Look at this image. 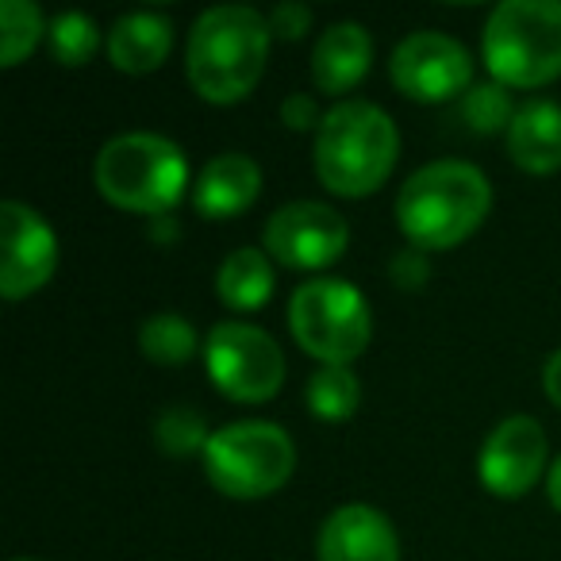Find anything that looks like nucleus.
Segmentation results:
<instances>
[{
	"label": "nucleus",
	"instance_id": "f257e3e1",
	"mask_svg": "<svg viewBox=\"0 0 561 561\" xmlns=\"http://www.w3.org/2000/svg\"><path fill=\"white\" fill-rule=\"evenodd\" d=\"M270 20L247 4L208 9L188 32V85L208 104H239L254 93L270 55Z\"/></svg>",
	"mask_w": 561,
	"mask_h": 561
},
{
	"label": "nucleus",
	"instance_id": "f03ea898",
	"mask_svg": "<svg viewBox=\"0 0 561 561\" xmlns=\"http://www.w3.org/2000/svg\"><path fill=\"white\" fill-rule=\"evenodd\" d=\"M492 185L469 162H431L404 181L397 196V224L415 250H450L484 224Z\"/></svg>",
	"mask_w": 561,
	"mask_h": 561
},
{
	"label": "nucleus",
	"instance_id": "7ed1b4c3",
	"mask_svg": "<svg viewBox=\"0 0 561 561\" xmlns=\"http://www.w3.org/2000/svg\"><path fill=\"white\" fill-rule=\"evenodd\" d=\"M400 158V131L369 101H343L316 131V173L339 196H369L389 181Z\"/></svg>",
	"mask_w": 561,
	"mask_h": 561
},
{
	"label": "nucleus",
	"instance_id": "20e7f679",
	"mask_svg": "<svg viewBox=\"0 0 561 561\" xmlns=\"http://www.w3.org/2000/svg\"><path fill=\"white\" fill-rule=\"evenodd\" d=\"M93 181L108 204L158 219L185 196L188 162L178 142L150 131H131L104 142L93 165Z\"/></svg>",
	"mask_w": 561,
	"mask_h": 561
},
{
	"label": "nucleus",
	"instance_id": "39448f33",
	"mask_svg": "<svg viewBox=\"0 0 561 561\" xmlns=\"http://www.w3.org/2000/svg\"><path fill=\"white\" fill-rule=\"evenodd\" d=\"M481 55L500 85L538 89L561 73L558 0H504L484 24Z\"/></svg>",
	"mask_w": 561,
	"mask_h": 561
},
{
	"label": "nucleus",
	"instance_id": "423d86ee",
	"mask_svg": "<svg viewBox=\"0 0 561 561\" xmlns=\"http://www.w3.org/2000/svg\"><path fill=\"white\" fill-rule=\"evenodd\" d=\"M293 466H297V446L277 423H227L204 446V473L231 500L270 496L289 481Z\"/></svg>",
	"mask_w": 561,
	"mask_h": 561
},
{
	"label": "nucleus",
	"instance_id": "0eeeda50",
	"mask_svg": "<svg viewBox=\"0 0 561 561\" xmlns=\"http://www.w3.org/2000/svg\"><path fill=\"white\" fill-rule=\"evenodd\" d=\"M289 328L300 351L323 366H351L362 358L374 335L369 305L351 280L312 277L289 300Z\"/></svg>",
	"mask_w": 561,
	"mask_h": 561
},
{
	"label": "nucleus",
	"instance_id": "6e6552de",
	"mask_svg": "<svg viewBox=\"0 0 561 561\" xmlns=\"http://www.w3.org/2000/svg\"><path fill=\"white\" fill-rule=\"evenodd\" d=\"M208 377L234 404H265L285 381V354L277 339L250 323H216L204 339Z\"/></svg>",
	"mask_w": 561,
	"mask_h": 561
},
{
	"label": "nucleus",
	"instance_id": "1a4fd4ad",
	"mask_svg": "<svg viewBox=\"0 0 561 561\" xmlns=\"http://www.w3.org/2000/svg\"><path fill=\"white\" fill-rule=\"evenodd\" d=\"M265 254L277 257L289 270H323L339 262L351 242V227L331 204L320 201H297L273 211L262 231Z\"/></svg>",
	"mask_w": 561,
	"mask_h": 561
},
{
	"label": "nucleus",
	"instance_id": "9d476101",
	"mask_svg": "<svg viewBox=\"0 0 561 561\" xmlns=\"http://www.w3.org/2000/svg\"><path fill=\"white\" fill-rule=\"evenodd\" d=\"M389 73L404 96L420 104L454 101L473 81V58L458 39L438 32H415L392 50Z\"/></svg>",
	"mask_w": 561,
	"mask_h": 561
},
{
	"label": "nucleus",
	"instance_id": "9b49d317",
	"mask_svg": "<svg viewBox=\"0 0 561 561\" xmlns=\"http://www.w3.org/2000/svg\"><path fill=\"white\" fill-rule=\"evenodd\" d=\"M4 227V265H0V293L9 300H24L39 293L58 265V239L50 224L35 208L20 201L0 204Z\"/></svg>",
	"mask_w": 561,
	"mask_h": 561
},
{
	"label": "nucleus",
	"instance_id": "f8f14e48",
	"mask_svg": "<svg viewBox=\"0 0 561 561\" xmlns=\"http://www.w3.org/2000/svg\"><path fill=\"white\" fill-rule=\"evenodd\" d=\"M546 466V431L530 415L504 420L481 446V484L500 500H519L535 489Z\"/></svg>",
	"mask_w": 561,
	"mask_h": 561
},
{
	"label": "nucleus",
	"instance_id": "ddd939ff",
	"mask_svg": "<svg viewBox=\"0 0 561 561\" xmlns=\"http://www.w3.org/2000/svg\"><path fill=\"white\" fill-rule=\"evenodd\" d=\"M320 561H400V538L377 507L346 504L320 527Z\"/></svg>",
	"mask_w": 561,
	"mask_h": 561
},
{
	"label": "nucleus",
	"instance_id": "4468645a",
	"mask_svg": "<svg viewBox=\"0 0 561 561\" xmlns=\"http://www.w3.org/2000/svg\"><path fill=\"white\" fill-rule=\"evenodd\" d=\"M262 193V170L247 154H219L204 165L193 185V208L204 219H231L247 211Z\"/></svg>",
	"mask_w": 561,
	"mask_h": 561
},
{
	"label": "nucleus",
	"instance_id": "2eb2a0df",
	"mask_svg": "<svg viewBox=\"0 0 561 561\" xmlns=\"http://www.w3.org/2000/svg\"><path fill=\"white\" fill-rule=\"evenodd\" d=\"M374 66V39L362 24H335L312 50V78L320 93H351Z\"/></svg>",
	"mask_w": 561,
	"mask_h": 561
},
{
	"label": "nucleus",
	"instance_id": "dca6fc26",
	"mask_svg": "<svg viewBox=\"0 0 561 561\" xmlns=\"http://www.w3.org/2000/svg\"><path fill=\"white\" fill-rule=\"evenodd\" d=\"M507 154L527 173L561 170V108L553 101H527L507 127Z\"/></svg>",
	"mask_w": 561,
	"mask_h": 561
},
{
	"label": "nucleus",
	"instance_id": "f3484780",
	"mask_svg": "<svg viewBox=\"0 0 561 561\" xmlns=\"http://www.w3.org/2000/svg\"><path fill=\"white\" fill-rule=\"evenodd\" d=\"M173 24L158 12H135V16L116 20L108 32L112 66L124 73H154L170 58Z\"/></svg>",
	"mask_w": 561,
	"mask_h": 561
},
{
	"label": "nucleus",
	"instance_id": "a211bd4d",
	"mask_svg": "<svg viewBox=\"0 0 561 561\" xmlns=\"http://www.w3.org/2000/svg\"><path fill=\"white\" fill-rule=\"evenodd\" d=\"M216 293L234 312H257L273 297V265L262 250L242 247L224 257L216 273Z\"/></svg>",
	"mask_w": 561,
	"mask_h": 561
},
{
	"label": "nucleus",
	"instance_id": "6ab92c4d",
	"mask_svg": "<svg viewBox=\"0 0 561 561\" xmlns=\"http://www.w3.org/2000/svg\"><path fill=\"white\" fill-rule=\"evenodd\" d=\"M305 400H308V408H312V415H320V420H328V423H339L358 412L362 385H358V377L351 374V366H323L308 377Z\"/></svg>",
	"mask_w": 561,
	"mask_h": 561
},
{
	"label": "nucleus",
	"instance_id": "aec40b11",
	"mask_svg": "<svg viewBox=\"0 0 561 561\" xmlns=\"http://www.w3.org/2000/svg\"><path fill=\"white\" fill-rule=\"evenodd\" d=\"M139 346L150 362L158 366H181L196 354V331L188 320L173 312H158L150 320H142V331H139Z\"/></svg>",
	"mask_w": 561,
	"mask_h": 561
},
{
	"label": "nucleus",
	"instance_id": "412c9836",
	"mask_svg": "<svg viewBox=\"0 0 561 561\" xmlns=\"http://www.w3.org/2000/svg\"><path fill=\"white\" fill-rule=\"evenodd\" d=\"M47 35L43 12L27 0H0V66H20L35 50V43Z\"/></svg>",
	"mask_w": 561,
	"mask_h": 561
},
{
	"label": "nucleus",
	"instance_id": "4be33fe9",
	"mask_svg": "<svg viewBox=\"0 0 561 561\" xmlns=\"http://www.w3.org/2000/svg\"><path fill=\"white\" fill-rule=\"evenodd\" d=\"M96 43H101V27L85 12H66L47 24V47L58 66H85L96 55Z\"/></svg>",
	"mask_w": 561,
	"mask_h": 561
},
{
	"label": "nucleus",
	"instance_id": "5701e85b",
	"mask_svg": "<svg viewBox=\"0 0 561 561\" xmlns=\"http://www.w3.org/2000/svg\"><path fill=\"white\" fill-rule=\"evenodd\" d=\"M461 119L473 127L477 135H492V131H504L512 127L515 119V104L507 85L500 81H489V85H473L466 96H461Z\"/></svg>",
	"mask_w": 561,
	"mask_h": 561
},
{
	"label": "nucleus",
	"instance_id": "b1692460",
	"mask_svg": "<svg viewBox=\"0 0 561 561\" xmlns=\"http://www.w3.org/2000/svg\"><path fill=\"white\" fill-rule=\"evenodd\" d=\"M154 438H158V446H162L165 454L181 458V454H193V450L204 454V446H208L211 435H208V427H204V415L196 412V408L173 404V408H165V412L158 415Z\"/></svg>",
	"mask_w": 561,
	"mask_h": 561
},
{
	"label": "nucleus",
	"instance_id": "393cba45",
	"mask_svg": "<svg viewBox=\"0 0 561 561\" xmlns=\"http://www.w3.org/2000/svg\"><path fill=\"white\" fill-rule=\"evenodd\" d=\"M308 27H312V12H308V4L285 0V4H277V9L270 12V32L277 35V39H300Z\"/></svg>",
	"mask_w": 561,
	"mask_h": 561
},
{
	"label": "nucleus",
	"instance_id": "a878e982",
	"mask_svg": "<svg viewBox=\"0 0 561 561\" xmlns=\"http://www.w3.org/2000/svg\"><path fill=\"white\" fill-rule=\"evenodd\" d=\"M280 119H285L293 131H320L323 127L320 112H316V101L308 93L285 96V104H280Z\"/></svg>",
	"mask_w": 561,
	"mask_h": 561
},
{
	"label": "nucleus",
	"instance_id": "bb28decb",
	"mask_svg": "<svg viewBox=\"0 0 561 561\" xmlns=\"http://www.w3.org/2000/svg\"><path fill=\"white\" fill-rule=\"evenodd\" d=\"M392 277H397V285H408V289H415V285L427 277L420 250H408V254H400L397 262H392Z\"/></svg>",
	"mask_w": 561,
	"mask_h": 561
},
{
	"label": "nucleus",
	"instance_id": "cd10ccee",
	"mask_svg": "<svg viewBox=\"0 0 561 561\" xmlns=\"http://www.w3.org/2000/svg\"><path fill=\"white\" fill-rule=\"evenodd\" d=\"M542 389H546V397H550L553 404L561 408V351L546 358V366H542Z\"/></svg>",
	"mask_w": 561,
	"mask_h": 561
},
{
	"label": "nucleus",
	"instance_id": "c85d7f7f",
	"mask_svg": "<svg viewBox=\"0 0 561 561\" xmlns=\"http://www.w3.org/2000/svg\"><path fill=\"white\" fill-rule=\"evenodd\" d=\"M546 496H550V504L561 512V458L553 461V469H550V477H546Z\"/></svg>",
	"mask_w": 561,
	"mask_h": 561
},
{
	"label": "nucleus",
	"instance_id": "c756f323",
	"mask_svg": "<svg viewBox=\"0 0 561 561\" xmlns=\"http://www.w3.org/2000/svg\"><path fill=\"white\" fill-rule=\"evenodd\" d=\"M12 561H27V558H12Z\"/></svg>",
	"mask_w": 561,
	"mask_h": 561
}]
</instances>
